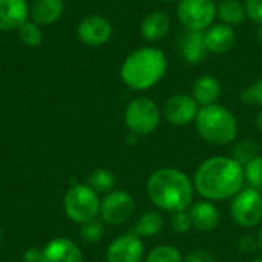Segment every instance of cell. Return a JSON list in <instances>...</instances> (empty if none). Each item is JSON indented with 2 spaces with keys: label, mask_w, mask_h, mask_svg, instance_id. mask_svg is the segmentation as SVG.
I'll return each instance as SVG.
<instances>
[{
  "label": "cell",
  "mask_w": 262,
  "mask_h": 262,
  "mask_svg": "<svg viewBox=\"0 0 262 262\" xmlns=\"http://www.w3.org/2000/svg\"><path fill=\"white\" fill-rule=\"evenodd\" d=\"M195 193L203 200L218 203L232 200L246 186L244 167L232 157L216 155L204 160L192 178Z\"/></svg>",
  "instance_id": "1"
},
{
  "label": "cell",
  "mask_w": 262,
  "mask_h": 262,
  "mask_svg": "<svg viewBox=\"0 0 262 262\" xmlns=\"http://www.w3.org/2000/svg\"><path fill=\"white\" fill-rule=\"evenodd\" d=\"M146 193L158 210L173 213L187 210L193 204L195 187L186 172L175 167H161L149 175Z\"/></svg>",
  "instance_id": "2"
},
{
  "label": "cell",
  "mask_w": 262,
  "mask_h": 262,
  "mask_svg": "<svg viewBox=\"0 0 262 262\" xmlns=\"http://www.w3.org/2000/svg\"><path fill=\"white\" fill-rule=\"evenodd\" d=\"M167 72V57L158 48H140L130 52L120 69L121 80L134 91H147L157 86Z\"/></svg>",
  "instance_id": "3"
},
{
  "label": "cell",
  "mask_w": 262,
  "mask_h": 262,
  "mask_svg": "<svg viewBox=\"0 0 262 262\" xmlns=\"http://www.w3.org/2000/svg\"><path fill=\"white\" fill-rule=\"evenodd\" d=\"M195 127L201 140H204L207 144L221 147L236 141L239 124L230 109L215 103L200 107Z\"/></svg>",
  "instance_id": "4"
},
{
  "label": "cell",
  "mask_w": 262,
  "mask_h": 262,
  "mask_svg": "<svg viewBox=\"0 0 262 262\" xmlns=\"http://www.w3.org/2000/svg\"><path fill=\"white\" fill-rule=\"evenodd\" d=\"M163 111L149 97L134 98L124 111V123L130 134L140 137H147L154 134L161 123Z\"/></svg>",
  "instance_id": "5"
},
{
  "label": "cell",
  "mask_w": 262,
  "mask_h": 262,
  "mask_svg": "<svg viewBox=\"0 0 262 262\" xmlns=\"http://www.w3.org/2000/svg\"><path fill=\"white\" fill-rule=\"evenodd\" d=\"M100 195L88 184H74L68 189L63 200L66 216L77 224H84L97 220L100 215Z\"/></svg>",
  "instance_id": "6"
},
{
  "label": "cell",
  "mask_w": 262,
  "mask_h": 262,
  "mask_svg": "<svg viewBox=\"0 0 262 262\" xmlns=\"http://www.w3.org/2000/svg\"><path fill=\"white\" fill-rule=\"evenodd\" d=\"M232 221L241 229H255L262 224V193L244 187L230 200Z\"/></svg>",
  "instance_id": "7"
},
{
  "label": "cell",
  "mask_w": 262,
  "mask_h": 262,
  "mask_svg": "<svg viewBox=\"0 0 262 262\" xmlns=\"http://www.w3.org/2000/svg\"><path fill=\"white\" fill-rule=\"evenodd\" d=\"M177 15L184 29L204 32L216 18V3L213 0H180Z\"/></svg>",
  "instance_id": "8"
},
{
  "label": "cell",
  "mask_w": 262,
  "mask_h": 262,
  "mask_svg": "<svg viewBox=\"0 0 262 262\" xmlns=\"http://www.w3.org/2000/svg\"><path fill=\"white\" fill-rule=\"evenodd\" d=\"M137 204L134 196L126 190H112L101 200L100 218L107 226H123L135 213Z\"/></svg>",
  "instance_id": "9"
},
{
  "label": "cell",
  "mask_w": 262,
  "mask_h": 262,
  "mask_svg": "<svg viewBox=\"0 0 262 262\" xmlns=\"http://www.w3.org/2000/svg\"><path fill=\"white\" fill-rule=\"evenodd\" d=\"M198 112L200 104L189 94L170 95L163 106V115L166 121L175 127H186L195 123Z\"/></svg>",
  "instance_id": "10"
},
{
  "label": "cell",
  "mask_w": 262,
  "mask_h": 262,
  "mask_svg": "<svg viewBox=\"0 0 262 262\" xmlns=\"http://www.w3.org/2000/svg\"><path fill=\"white\" fill-rule=\"evenodd\" d=\"M146 258L144 243L135 233H123L115 238L106 250L107 262H143Z\"/></svg>",
  "instance_id": "11"
},
{
  "label": "cell",
  "mask_w": 262,
  "mask_h": 262,
  "mask_svg": "<svg viewBox=\"0 0 262 262\" xmlns=\"http://www.w3.org/2000/svg\"><path fill=\"white\" fill-rule=\"evenodd\" d=\"M114 34L112 23L103 15H88L77 26V37L86 46H103Z\"/></svg>",
  "instance_id": "12"
},
{
  "label": "cell",
  "mask_w": 262,
  "mask_h": 262,
  "mask_svg": "<svg viewBox=\"0 0 262 262\" xmlns=\"http://www.w3.org/2000/svg\"><path fill=\"white\" fill-rule=\"evenodd\" d=\"M83 252L77 243L69 238H55L51 239L41 249L40 262H83Z\"/></svg>",
  "instance_id": "13"
},
{
  "label": "cell",
  "mask_w": 262,
  "mask_h": 262,
  "mask_svg": "<svg viewBox=\"0 0 262 262\" xmlns=\"http://www.w3.org/2000/svg\"><path fill=\"white\" fill-rule=\"evenodd\" d=\"M178 49L181 58L187 64H201L209 54L204 41V32L184 29L178 38Z\"/></svg>",
  "instance_id": "14"
},
{
  "label": "cell",
  "mask_w": 262,
  "mask_h": 262,
  "mask_svg": "<svg viewBox=\"0 0 262 262\" xmlns=\"http://www.w3.org/2000/svg\"><path fill=\"white\" fill-rule=\"evenodd\" d=\"M204 41L209 52L223 55L230 52L236 45V32L226 23H213L204 31Z\"/></svg>",
  "instance_id": "15"
},
{
  "label": "cell",
  "mask_w": 262,
  "mask_h": 262,
  "mask_svg": "<svg viewBox=\"0 0 262 262\" xmlns=\"http://www.w3.org/2000/svg\"><path fill=\"white\" fill-rule=\"evenodd\" d=\"M192 227L198 232H213L221 223V212L215 203L203 200L189 207Z\"/></svg>",
  "instance_id": "16"
},
{
  "label": "cell",
  "mask_w": 262,
  "mask_h": 262,
  "mask_svg": "<svg viewBox=\"0 0 262 262\" xmlns=\"http://www.w3.org/2000/svg\"><path fill=\"white\" fill-rule=\"evenodd\" d=\"M29 18L26 0H0V31H17Z\"/></svg>",
  "instance_id": "17"
},
{
  "label": "cell",
  "mask_w": 262,
  "mask_h": 262,
  "mask_svg": "<svg viewBox=\"0 0 262 262\" xmlns=\"http://www.w3.org/2000/svg\"><path fill=\"white\" fill-rule=\"evenodd\" d=\"M64 12L63 0H34L29 5V17L40 26L54 25Z\"/></svg>",
  "instance_id": "18"
},
{
  "label": "cell",
  "mask_w": 262,
  "mask_h": 262,
  "mask_svg": "<svg viewBox=\"0 0 262 262\" xmlns=\"http://www.w3.org/2000/svg\"><path fill=\"white\" fill-rule=\"evenodd\" d=\"M223 92L221 81L213 75H201L195 80L192 86V97L200 104V107L215 104Z\"/></svg>",
  "instance_id": "19"
},
{
  "label": "cell",
  "mask_w": 262,
  "mask_h": 262,
  "mask_svg": "<svg viewBox=\"0 0 262 262\" xmlns=\"http://www.w3.org/2000/svg\"><path fill=\"white\" fill-rule=\"evenodd\" d=\"M169 31H170V18L166 12L161 11L149 12L140 25V32L143 38L152 43L163 40L169 34Z\"/></svg>",
  "instance_id": "20"
},
{
  "label": "cell",
  "mask_w": 262,
  "mask_h": 262,
  "mask_svg": "<svg viewBox=\"0 0 262 262\" xmlns=\"http://www.w3.org/2000/svg\"><path fill=\"white\" fill-rule=\"evenodd\" d=\"M164 224H166V220H164L161 210H158V209L147 210L138 218V221L135 223V226L132 229V233H135L141 239L152 238V236H157L161 233V230L164 229Z\"/></svg>",
  "instance_id": "21"
},
{
  "label": "cell",
  "mask_w": 262,
  "mask_h": 262,
  "mask_svg": "<svg viewBox=\"0 0 262 262\" xmlns=\"http://www.w3.org/2000/svg\"><path fill=\"white\" fill-rule=\"evenodd\" d=\"M216 17L232 28L241 26L247 18L246 5L241 0H221L216 5Z\"/></svg>",
  "instance_id": "22"
},
{
  "label": "cell",
  "mask_w": 262,
  "mask_h": 262,
  "mask_svg": "<svg viewBox=\"0 0 262 262\" xmlns=\"http://www.w3.org/2000/svg\"><path fill=\"white\" fill-rule=\"evenodd\" d=\"M115 184H117V178L114 175V172H111L109 169H95L91 172L89 178H88V186L95 190L98 195H107L109 192L115 190Z\"/></svg>",
  "instance_id": "23"
},
{
  "label": "cell",
  "mask_w": 262,
  "mask_h": 262,
  "mask_svg": "<svg viewBox=\"0 0 262 262\" xmlns=\"http://www.w3.org/2000/svg\"><path fill=\"white\" fill-rule=\"evenodd\" d=\"M259 154V144L256 140L253 138H244L235 143L233 149H232V158L239 163L243 167L246 164H249L253 158H256Z\"/></svg>",
  "instance_id": "24"
},
{
  "label": "cell",
  "mask_w": 262,
  "mask_h": 262,
  "mask_svg": "<svg viewBox=\"0 0 262 262\" xmlns=\"http://www.w3.org/2000/svg\"><path fill=\"white\" fill-rule=\"evenodd\" d=\"M144 262H184V256L178 247L172 244H160L146 255Z\"/></svg>",
  "instance_id": "25"
},
{
  "label": "cell",
  "mask_w": 262,
  "mask_h": 262,
  "mask_svg": "<svg viewBox=\"0 0 262 262\" xmlns=\"http://www.w3.org/2000/svg\"><path fill=\"white\" fill-rule=\"evenodd\" d=\"M18 38L23 45H26L28 48H37L41 45L43 41V32L40 29V25L34 23V21H26L23 23L18 29Z\"/></svg>",
  "instance_id": "26"
},
{
  "label": "cell",
  "mask_w": 262,
  "mask_h": 262,
  "mask_svg": "<svg viewBox=\"0 0 262 262\" xmlns=\"http://www.w3.org/2000/svg\"><path fill=\"white\" fill-rule=\"evenodd\" d=\"M244 175L247 187H252L262 193V155H258L244 166Z\"/></svg>",
  "instance_id": "27"
},
{
  "label": "cell",
  "mask_w": 262,
  "mask_h": 262,
  "mask_svg": "<svg viewBox=\"0 0 262 262\" xmlns=\"http://www.w3.org/2000/svg\"><path fill=\"white\" fill-rule=\"evenodd\" d=\"M80 236L83 241L89 243V244H95L100 243L104 236V223L101 220H92L89 223L81 224L80 229Z\"/></svg>",
  "instance_id": "28"
},
{
  "label": "cell",
  "mask_w": 262,
  "mask_h": 262,
  "mask_svg": "<svg viewBox=\"0 0 262 262\" xmlns=\"http://www.w3.org/2000/svg\"><path fill=\"white\" fill-rule=\"evenodd\" d=\"M241 100L246 104L262 107V78L256 80L241 92Z\"/></svg>",
  "instance_id": "29"
},
{
  "label": "cell",
  "mask_w": 262,
  "mask_h": 262,
  "mask_svg": "<svg viewBox=\"0 0 262 262\" xmlns=\"http://www.w3.org/2000/svg\"><path fill=\"white\" fill-rule=\"evenodd\" d=\"M170 227L177 233H186L190 229H193L192 221H190V215H189V209L170 213Z\"/></svg>",
  "instance_id": "30"
},
{
  "label": "cell",
  "mask_w": 262,
  "mask_h": 262,
  "mask_svg": "<svg viewBox=\"0 0 262 262\" xmlns=\"http://www.w3.org/2000/svg\"><path fill=\"white\" fill-rule=\"evenodd\" d=\"M246 11H247V17L256 23L262 25V0H246Z\"/></svg>",
  "instance_id": "31"
},
{
  "label": "cell",
  "mask_w": 262,
  "mask_h": 262,
  "mask_svg": "<svg viewBox=\"0 0 262 262\" xmlns=\"http://www.w3.org/2000/svg\"><path fill=\"white\" fill-rule=\"evenodd\" d=\"M238 249L243 255H255L259 250V243L256 236L252 235H246L239 239L238 243Z\"/></svg>",
  "instance_id": "32"
},
{
  "label": "cell",
  "mask_w": 262,
  "mask_h": 262,
  "mask_svg": "<svg viewBox=\"0 0 262 262\" xmlns=\"http://www.w3.org/2000/svg\"><path fill=\"white\" fill-rule=\"evenodd\" d=\"M184 262H216V259L206 249H193L184 256Z\"/></svg>",
  "instance_id": "33"
},
{
  "label": "cell",
  "mask_w": 262,
  "mask_h": 262,
  "mask_svg": "<svg viewBox=\"0 0 262 262\" xmlns=\"http://www.w3.org/2000/svg\"><path fill=\"white\" fill-rule=\"evenodd\" d=\"M23 261L25 262H40L41 261V249L37 247H29L23 253Z\"/></svg>",
  "instance_id": "34"
},
{
  "label": "cell",
  "mask_w": 262,
  "mask_h": 262,
  "mask_svg": "<svg viewBox=\"0 0 262 262\" xmlns=\"http://www.w3.org/2000/svg\"><path fill=\"white\" fill-rule=\"evenodd\" d=\"M256 127H258V130L262 134V107L261 111L258 112V117H256Z\"/></svg>",
  "instance_id": "35"
},
{
  "label": "cell",
  "mask_w": 262,
  "mask_h": 262,
  "mask_svg": "<svg viewBox=\"0 0 262 262\" xmlns=\"http://www.w3.org/2000/svg\"><path fill=\"white\" fill-rule=\"evenodd\" d=\"M256 40H258V43L262 46V25H259V28H258V32H256Z\"/></svg>",
  "instance_id": "36"
},
{
  "label": "cell",
  "mask_w": 262,
  "mask_h": 262,
  "mask_svg": "<svg viewBox=\"0 0 262 262\" xmlns=\"http://www.w3.org/2000/svg\"><path fill=\"white\" fill-rule=\"evenodd\" d=\"M258 243H259V250H262V226L261 229H259V232H258Z\"/></svg>",
  "instance_id": "37"
},
{
  "label": "cell",
  "mask_w": 262,
  "mask_h": 262,
  "mask_svg": "<svg viewBox=\"0 0 262 262\" xmlns=\"http://www.w3.org/2000/svg\"><path fill=\"white\" fill-rule=\"evenodd\" d=\"M161 2H166V3H177V2H180V0H161Z\"/></svg>",
  "instance_id": "38"
},
{
  "label": "cell",
  "mask_w": 262,
  "mask_h": 262,
  "mask_svg": "<svg viewBox=\"0 0 262 262\" xmlns=\"http://www.w3.org/2000/svg\"><path fill=\"white\" fill-rule=\"evenodd\" d=\"M252 262H262V256H261V258H256V259H253Z\"/></svg>",
  "instance_id": "39"
},
{
  "label": "cell",
  "mask_w": 262,
  "mask_h": 262,
  "mask_svg": "<svg viewBox=\"0 0 262 262\" xmlns=\"http://www.w3.org/2000/svg\"><path fill=\"white\" fill-rule=\"evenodd\" d=\"M0 241H2V229H0Z\"/></svg>",
  "instance_id": "40"
},
{
  "label": "cell",
  "mask_w": 262,
  "mask_h": 262,
  "mask_svg": "<svg viewBox=\"0 0 262 262\" xmlns=\"http://www.w3.org/2000/svg\"><path fill=\"white\" fill-rule=\"evenodd\" d=\"M21 262H25V261H21Z\"/></svg>",
  "instance_id": "41"
}]
</instances>
